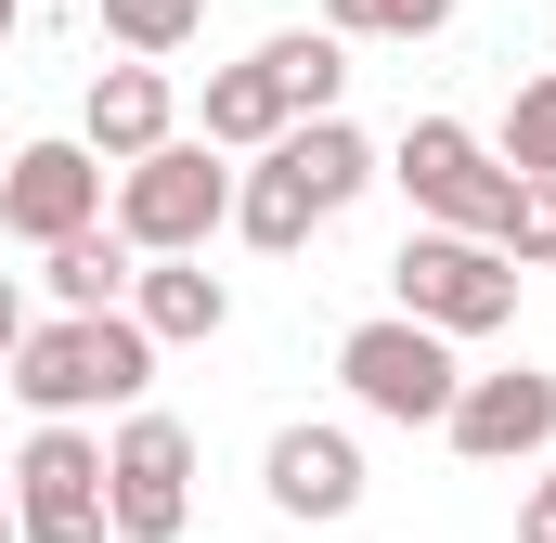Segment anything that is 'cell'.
<instances>
[{"mask_svg": "<svg viewBox=\"0 0 556 543\" xmlns=\"http://www.w3.org/2000/svg\"><path fill=\"white\" fill-rule=\"evenodd\" d=\"M168 130H181V91H168V65H142V52H117V65H91V91H78V142H91L104 168H130V155H155Z\"/></svg>", "mask_w": 556, "mask_h": 543, "instance_id": "8fae6325", "label": "cell"}, {"mask_svg": "<svg viewBox=\"0 0 556 543\" xmlns=\"http://www.w3.org/2000/svg\"><path fill=\"white\" fill-rule=\"evenodd\" d=\"M13 13H26V0H0V39H13Z\"/></svg>", "mask_w": 556, "mask_h": 543, "instance_id": "d4e9b609", "label": "cell"}, {"mask_svg": "<svg viewBox=\"0 0 556 543\" xmlns=\"http://www.w3.org/2000/svg\"><path fill=\"white\" fill-rule=\"evenodd\" d=\"M194 26H207V0H104V39H117V52H142V65L194 52Z\"/></svg>", "mask_w": 556, "mask_h": 543, "instance_id": "ac0fdd59", "label": "cell"}, {"mask_svg": "<svg viewBox=\"0 0 556 543\" xmlns=\"http://www.w3.org/2000/svg\"><path fill=\"white\" fill-rule=\"evenodd\" d=\"M13 337H26V285L0 272V363H13Z\"/></svg>", "mask_w": 556, "mask_h": 543, "instance_id": "603a6c76", "label": "cell"}, {"mask_svg": "<svg viewBox=\"0 0 556 543\" xmlns=\"http://www.w3.org/2000/svg\"><path fill=\"white\" fill-rule=\"evenodd\" d=\"M492 247H505L518 272H556V181H544V168H518V194H505Z\"/></svg>", "mask_w": 556, "mask_h": 543, "instance_id": "ffe728a7", "label": "cell"}, {"mask_svg": "<svg viewBox=\"0 0 556 543\" xmlns=\"http://www.w3.org/2000/svg\"><path fill=\"white\" fill-rule=\"evenodd\" d=\"M492 155H505V168H544V181H556V65L505 91V130H492Z\"/></svg>", "mask_w": 556, "mask_h": 543, "instance_id": "d6986e66", "label": "cell"}, {"mask_svg": "<svg viewBox=\"0 0 556 543\" xmlns=\"http://www.w3.org/2000/svg\"><path fill=\"white\" fill-rule=\"evenodd\" d=\"M260 52H273V78H285L298 117H337V91H350V39H337V26H285Z\"/></svg>", "mask_w": 556, "mask_h": 543, "instance_id": "e0dca14e", "label": "cell"}, {"mask_svg": "<svg viewBox=\"0 0 556 543\" xmlns=\"http://www.w3.org/2000/svg\"><path fill=\"white\" fill-rule=\"evenodd\" d=\"M233 233H247V247H260V260H298V247H311V233H324V194H311V181H298V168H285L273 142H260V168H247V181H233Z\"/></svg>", "mask_w": 556, "mask_h": 543, "instance_id": "4fadbf2b", "label": "cell"}, {"mask_svg": "<svg viewBox=\"0 0 556 543\" xmlns=\"http://www.w3.org/2000/svg\"><path fill=\"white\" fill-rule=\"evenodd\" d=\"M194 117H207V142H220V155H260L298 104H285L273 52H247V65H207V104H194Z\"/></svg>", "mask_w": 556, "mask_h": 543, "instance_id": "9a60e30c", "label": "cell"}, {"mask_svg": "<svg viewBox=\"0 0 556 543\" xmlns=\"http://www.w3.org/2000/svg\"><path fill=\"white\" fill-rule=\"evenodd\" d=\"M518 285H531V272L505 260L492 233H440V220H415L402 260H389V311H415V324H440V337L466 350V337H505V324H518Z\"/></svg>", "mask_w": 556, "mask_h": 543, "instance_id": "7a4b0ae2", "label": "cell"}, {"mask_svg": "<svg viewBox=\"0 0 556 543\" xmlns=\"http://www.w3.org/2000/svg\"><path fill=\"white\" fill-rule=\"evenodd\" d=\"M130 311H142L155 350H207V337L233 324V285L207 272V247H181V260H142L130 272Z\"/></svg>", "mask_w": 556, "mask_h": 543, "instance_id": "7c38bea8", "label": "cell"}, {"mask_svg": "<svg viewBox=\"0 0 556 543\" xmlns=\"http://www.w3.org/2000/svg\"><path fill=\"white\" fill-rule=\"evenodd\" d=\"M13 543H117L91 414H39L26 427V453H13Z\"/></svg>", "mask_w": 556, "mask_h": 543, "instance_id": "5b68a950", "label": "cell"}, {"mask_svg": "<svg viewBox=\"0 0 556 543\" xmlns=\"http://www.w3.org/2000/svg\"><path fill=\"white\" fill-rule=\"evenodd\" d=\"M440 440H453L466 466H544V453H556V376H531V363L466 376L453 414H440Z\"/></svg>", "mask_w": 556, "mask_h": 543, "instance_id": "9c48e42d", "label": "cell"}, {"mask_svg": "<svg viewBox=\"0 0 556 543\" xmlns=\"http://www.w3.org/2000/svg\"><path fill=\"white\" fill-rule=\"evenodd\" d=\"M273 155L298 168V181H311V194H324V220H337L363 181H389V168H376V142L350 130V117H285V130H273Z\"/></svg>", "mask_w": 556, "mask_h": 543, "instance_id": "5bb4252c", "label": "cell"}, {"mask_svg": "<svg viewBox=\"0 0 556 543\" xmlns=\"http://www.w3.org/2000/svg\"><path fill=\"white\" fill-rule=\"evenodd\" d=\"M104 518H117V543H181L194 531V427L181 414H155V402L117 414V440H104Z\"/></svg>", "mask_w": 556, "mask_h": 543, "instance_id": "8992f818", "label": "cell"}, {"mask_svg": "<svg viewBox=\"0 0 556 543\" xmlns=\"http://www.w3.org/2000/svg\"><path fill=\"white\" fill-rule=\"evenodd\" d=\"M39 272H52V311H117V298H130V272H142V247L117 233V220H91V233L39 247Z\"/></svg>", "mask_w": 556, "mask_h": 543, "instance_id": "2e32d148", "label": "cell"}, {"mask_svg": "<svg viewBox=\"0 0 556 543\" xmlns=\"http://www.w3.org/2000/svg\"><path fill=\"white\" fill-rule=\"evenodd\" d=\"M260 492H273V518H298V531L363 518V440L324 427V414H298V427H273V453H260Z\"/></svg>", "mask_w": 556, "mask_h": 543, "instance_id": "30bf717a", "label": "cell"}, {"mask_svg": "<svg viewBox=\"0 0 556 543\" xmlns=\"http://www.w3.org/2000/svg\"><path fill=\"white\" fill-rule=\"evenodd\" d=\"M389 181L415 194V220H440V233H492V220H505V194H518V168L466 130V117H402Z\"/></svg>", "mask_w": 556, "mask_h": 543, "instance_id": "52a82bcc", "label": "cell"}, {"mask_svg": "<svg viewBox=\"0 0 556 543\" xmlns=\"http://www.w3.org/2000/svg\"><path fill=\"white\" fill-rule=\"evenodd\" d=\"M518 543H556V453H544V479L518 492Z\"/></svg>", "mask_w": 556, "mask_h": 543, "instance_id": "7402d4cb", "label": "cell"}, {"mask_svg": "<svg viewBox=\"0 0 556 543\" xmlns=\"http://www.w3.org/2000/svg\"><path fill=\"white\" fill-rule=\"evenodd\" d=\"M324 26L337 39H440L453 0H324Z\"/></svg>", "mask_w": 556, "mask_h": 543, "instance_id": "44dd1931", "label": "cell"}, {"mask_svg": "<svg viewBox=\"0 0 556 543\" xmlns=\"http://www.w3.org/2000/svg\"><path fill=\"white\" fill-rule=\"evenodd\" d=\"M104 194H117V168H104L78 130L13 142V155H0V233H13V247H65V233H91Z\"/></svg>", "mask_w": 556, "mask_h": 543, "instance_id": "ba28073f", "label": "cell"}, {"mask_svg": "<svg viewBox=\"0 0 556 543\" xmlns=\"http://www.w3.org/2000/svg\"><path fill=\"white\" fill-rule=\"evenodd\" d=\"M337 389L376 414V427H440L453 389H466V363H453V337H440V324L376 311V324H350V337H337Z\"/></svg>", "mask_w": 556, "mask_h": 543, "instance_id": "277c9868", "label": "cell"}, {"mask_svg": "<svg viewBox=\"0 0 556 543\" xmlns=\"http://www.w3.org/2000/svg\"><path fill=\"white\" fill-rule=\"evenodd\" d=\"M0 389L26 414H130L155 389V337H142V311H52V324H26L13 337V363H0Z\"/></svg>", "mask_w": 556, "mask_h": 543, "instance_id": "6da1fadb", "label": "cell"}, {"mask_svg": "<svg viewBox=\"0 0 556 543\" xmlns=\"http://www.w3.org/2000/svg\"><path fill=\"white\" fill-rule=\"evenodd\" d=\"M104 220L130 233L142 260H181V247H207V233H233V168H220V142H155L117 168V194H104Z\"/></svg>", "mask_w": 556, "mask_h": 543, "instance_id": "3957f363", "label": "cell"}, {"mask_svg": "<svg viewBox=\"0 0 556 543\" xmlns=\"http://www.w3.org/2000/svg\"><path fill=\"white\" fill-rule=\"evenodd\" d=\"M0 543H13V466H0Z\"/></svg>", "mask_w": 556, "mask_h": 543, "instance_id": "cb8c5ba5", "label": "cell"}]
</instances>
